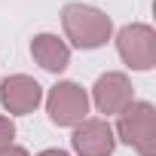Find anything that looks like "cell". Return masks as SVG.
Returning <instances> with one entry per match:
<instances>
[{
	"label": "cell",
	"mask_w": 156,
	"mask_h": 156,
	"mask_svg": "<svg viewBox=\"0 0 156 156\" xmlns=\"http://www.w3.org/2000/svg\"><path fill=\"white\" fill-rule=\"evenodd\" d=\"M135 101V89H132V80L119 70H107L101 73L95 86H92V101L98 107V113L104 116H113V113H122L129 104Z\"/></svg>",
	"instance_id": "5b68a950"
},
{
	"label": "cell",
	"mask_w": 156,
	"mask_h": 156,
	"mask_svg": "<svg viewBox=\"0 0 156 156\" xmlns=\"http://www.w3.org/2000/svg\"><path fill=\"white\" fill-rule=\"evenodd\" d=\"M43 101V86L28 73H12L0 83V104L9 116H28L40 107Z\"/></svg>",
	"instance_id": "8992f818"
},
{
	"label": "cell",
	"mask_w": 156,
	"mask_h": 156,
	"mask_svg": "<svg viewBox=\"0 0 156 156\" xmlns=\"http://www.w3.org/2000/svg\"><path fill=\"white\" fill-rule=\"evenodd\" d=\"M46 113L61 129L80 126L83 119H89V95H86V89L80 83H70V80L55 83L49 89V95H46Z\"/></svg>",
	"instance_id": "3957f363"
},
{
	"label": "cell",
	"mask_w": 156,
	"mask_h": 156,
	"mask_svg": "<svg viewBox=\"0 0 156 156\" xmlns=\"http://www.w3.org/2000/svg\"><path fill=\"white\" fill-rule=\"evenodd\" d=\"M116 52L126 67L132 70H153L156 67V31L144 22L122 25L116 31Z\"/></svg>",
	"instance_id": "277c9868"
},
{
	"label": "cell",
	"mask_w": 156,
	"mask_h": 156,
	"mask_svg": "<svg viewBox=\"0 0 156 156\" xmlns=\"http://www.w3.org/2000/svg\"><path fill=\"white\" fill-rule=\"evenodd\" d=\"M0 156H31V153H28L25 147H16V144H12V147H6V150L0 153Z\"/></svg>",
	"instance_id": "30bf717a"
},
{
	"label": "cell",
	"mask_w": 156,
	"mask_h": 156,
	"mask_svg": "<svg viewBox=\"0 0 156 156\" xmlns=\"http://www.w3.org/2000/svg\"><path fill=\"white\" fill-rule=\"evenodd\" d=\"M12 141H16V122L9 116H0V153L12 147Z\"/></svg>",
	"instance_id": "9c48e42d"
},
{
	"label": "cell",
	"mask_w": 156,
	"mask_h": 156,
	"mask_svg": "<svg viewBox=\"0 0 156 156\" xmlns=\"http://www.w3.org/2000/svg\"><path fill=\"white\" fill-rule=\"evenodd\" d=\"M37 156H70L67 150H58V147H49V150H40Z\"/></svg>",
	"instance_id": "8fae6325"
},
{
	"label": "cell",
	"mask_w": 156,
	"mask_h": 156,
	"mask_svg": "<svg viewBox=\"0 0 156 156\" xmlns=\"http://www.w3.org/2000/svg\"><path fill=\"white\" fill-rule=\"evenodd\" d=\"M31 55L49 73H61L70 64V46L61 37H55V34H37L31 40Z\"/></svg>",
	"instance_id": "ba28073f"
},
{
	"label": "cell",
	"mask_w": 156,
	"mask_h": 156,
	"mask_svg": "<svg viewBox=\"0 0 156 156\" xmlns=\"http://www.w3.org/2000/svg\"><path fill=\"white\" fill-rule=\"evenodd\" d=\"M61 28L76 49H101L113 37L110 16L89 3H67L61 9Z\"/></svg>",
	"instance_id": "6da1fadb"
},
{
	"label": "cell",
	"mask_w": 156,
	"mask_h": 156,
	"mask_svg": "<svg viewBox=\"0 0 156 156\" xmlns=\"http://www.w3.org/2000/svg\"><path fill=\"white\" fill-rule=\"evenodd\" d=\"M70 144L76 156H110L116 150V135L107 119H83L73 126Z\"/></svg>",
	"instance_id": "52a82bcc"
},
{
	"label": "cell",
	"mask_w": 156,
	"mask_h": 156,
	"mask_svg": "<svg viewBox=\"0 0 156 156\" xmlns=\"http://www.w3.org/2000/svg\"><path fill=\"white\" fill-rule=\"evenodd\" d=\"M113 135L129 144L138 156H156V107L150 101H132L122 113H116Z\"/></svg>",
	"instance_id": "7a4b0ae2"
}]
</instances>
